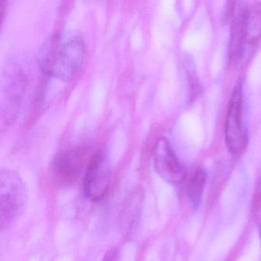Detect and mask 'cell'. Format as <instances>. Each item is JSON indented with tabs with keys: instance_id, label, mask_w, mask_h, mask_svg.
<instances>
[{
	"instance_id": "2",
	"label": "cell",
	"mask_w": 261,
	"mask_h": 261,
	"mask_svg": "<svg viewBox=\"0 0 261 261\" xmlns=\"http://www.w3.org/2000/svg\"><path fill=\"white\" fill-rule=\"evenodd\" d=\"M28 195L22 178L13 171L0 173V218L1 230H8L25 210Z\"/></svg>"
},
{
	"instance_id": "9",
	"label": "cell",
	"mask_w": 261,
	"mask_h": 261,
	"mask_svg": "<svg viewBox=\"0 0 261 261\" xmlns=\"http://www.w3.org/2000/svg\"><path fill=\"white\" fill-rule=\"evenodd\" d=\"M207 173L204 169L198 168L195 171L187 182V195L194 207H198L201 201Z\"/></svg>"
},
{
	"instance_id": "10",
	"label": "cell",
	"mask_w": 261,
	"mask_h": 261,
	"mask_svg": "<svg viewBox=\"0 0 261 261\" xmlns=\"http://www.w3.org/2000/svg\"><path fill=\"white\" fill-rule=\"evenodd\" d=\"M254 217L261 238V181H259L255 192Z\"/></svg>"
},
{
	"instance_id": "7",
	"label": "cell",
	"mask_w": 261,
	"mask_h": 261,
	"mask_svg": "<svg viewBox=\"0 0 261 261\" xmlns=\"http://www.w3.org/2000/svg\"><path fill=\"white\" fill-rule=\"evenodd\" d=\"M246 7L241 3H236L231 10V28H230L229 58L233 62H238L244 53L247 44L246 39Z\"/></svg>"
},
{
	"instance_id": "5",
	"label": "cell",
	"mask_w": 261,
	"mask_h": 261,
	"mask_svg": "<svg viewBox=\"0 0 261 261\" xmlns=\"http://www.w3.org/2000/svg\"><path fill=\"white\" fill-rule=\"evenodd\" d=\"M152 159L155 171L165 181L178 186L186 179L187 173L185 166L175 155L167 139L160 137L155 142Z\"/></svg>"
},
{
	"instance_id": "1",
	"label": "cell",
	"mask_w": 261,
	"mask_h": 261,
	"mask_svg": "<svg viewBox=\"0 0 261 261\" xmlns=\"http://www.w3.org/2000/svg\"><path fill=\"white\" fill-rule=\"evenodd\" d=\"M85 56L86 47L82 37L74 33H59L42 44L37 62L45 74L68 81L80 71Z\"/></svg>"
},
{
	"instance_id": "11",
	"label": "cell",
	"mask_w": 261,
	"mask_h": 261,
	"mask_svg": "<svg viewBox=\"0 0 261 261\" xmlns=\"http://www.w3.org/2000/svg\"><path fill=\"white\" fill-rule=\"evenodd\" d=\"M102 261H120V253L116 248L111 249L105 253Z\"/></svg>"
},
{
	"instance_id": "6",
	"label": "cell",
	"mask_w": 261,
	"mask_h": 261,
	"mask_svg": "<svg viewBox=\"0 0 261 261\" xmlns=\"http://www.w3.org/2000/svg\"><path fill=\"white\" fill-rule=\"evenodd\" d=\"M86 151L81 146L71 147L59 152L53 164V175L59 184H74L85 169Z\"/></svg>"
},
{
	"instance_id": "3",
	"label": "cell",
	"mask_w": 261,
	"mask_h": 261,
	"mask_svg": "<svg viewBox=\"0 0 261 261\" xmlns=\"http://www.w3.org/2000/svg\"><path fill=\"white\" fill-rule=\"evenodd\" d=\"M112 179V164L109 155L100 150L91 157L84 177V192L91 201H99L108 193Z\"/></svg>"
},
{
	"instance_id": "4",
	"label": "cell",
	"mask_w": 261,
	"mask_h": 261,
	"mask_svg": "<svg viewBox=\"0 0 261 261\" xmlns=\"http://www.w3.org/2000/svg\"><path fill=\"white\" fill-rule=\"evenodd\" d=\"M242 111V91L238 85L232 93L224 126L226 145L233 154L241 153L247 146V133L243 123Z\"/></svg>"
},
{
	"instance_id": "8",
	"label": "cell",
	"mask_w": 261,
	"mask_h": 261,
	"mask_svg": "<svg viewBox=\"0 0 261 261\" xmlns=\"http://www.w3.org/2000/svg\"><path fill=\"white\" fill-rule=\"evenodd\" d=\"M245 29L247 43H256L261 36L260 3H252L246 7Z\"/></svg>"
}]
</instances>
